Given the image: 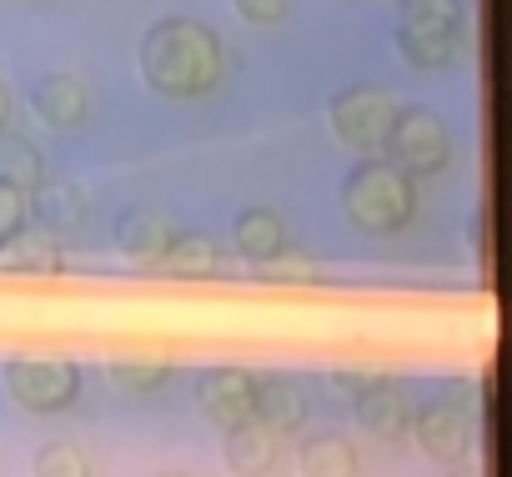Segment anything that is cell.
Returning <instances> with one entry per match:
<instances>
[{
  "mask_svg": "<svg viewBox=\"0 0 512 477\" xmlns=\"http://www.w3.org/2000/svg\"><path fill=\"white\" fill-rule=\"evenodd\" d=\"M111 242H116V252H121L126 262H136V267H161V257H166V247H171V226H166V216L151 211V206H126V211L116 216Z\"/></svg>",
  "mask_w": 512,
  "mask_h": 477,
  "instance_id": "11",
  "label": "cell"
},
{
  "mask_svg": "<svg viewBox=\"0 0 512 477\" xmlns=\"http://www.w3.org/2000/svg\"><path fill=\"white\" fill-rule=\"evenodd\" d=\"M31 211H36V221L51 242H66V236H76L86 226L91 196H86L81 181H41L36 196H31Z\"/></svg>",
  "mask_w": 512,
  "mask_h": 477,
  "instance_id": "12",
  "label": "cell"
},
{
  "mask_svg": "<svg viewBox=\"0 0 512 477\" xmlns=\"http://www.w3.org/2000/svg\"><path fill=\"white\" fill-rule=\"evenodd\" d=\"M407 437L422 447V457L447 462V467H462L467 452H472V402H467V392L452 387L447 397H437L427 407H412Z\"/></svg>",
  "mask_w": 512,
  "mask_h": 477,
  "instance_id": "6",
  "label": "cell"
},
{
  "mask_svg": "<svg viewBox=\"0 0 512 477\" xmlns=\"http://www.w3.org/2000/svg\"><path fill=\"white\" fill-rule=\"evenodd\" d=\"M31 111H36L46 126L71 131V126H81V121H86V111H91V91H86L76 76L51 71V76H41V81L31 86Z\"/></svg>",
  "mask_w": 512,
  "mask_h": 477,
  "instance_id": "13",
  "label": "cell"
},
{
  "mask_svg": "<svg viewBox=\"0 0 512 477\" xmlns=\"http://www.w3.org/2000/svg\"><path fill=\"white\" fill-rule=\"evenodd\" d=\"M231 247H236L241 262L267 267V262H277L282 247H287V226H282V216L267 211V206H246V211L231 221Z\"/></svg>",
  "mask_w": 512,
  "mask_h": 477,
  "instance_id": "14",
  "label": "cell"
},
{
  "mask_svg": "<svg viewBox=\"0 0 512 477\" xmlns=\"http://www.w3.org/2000/svg\"><path fill=\"white\" fill-rule=\"evenodd\" d=\"M196 407L221 432L246 427L251 422V372L246 367H206L196 377Z\"/></svg>",
  "mask_w": 512,
  "mask_h": 477,
  "instance_id": "9",
  "label": "cell"
},
{
  "mask_svg": "<svg viewBox=\"0 0 512 477\" xmlns=\"http://www.w3.org/2000/svg\"><path fill=\"white\" fill-rule=\"evenodd\" d=\"M136 66H141V81H146L156 96L196 101V96H206V91L221 86V76H226V51H221V41H216V31H211L206 21L161 16V21H151V31L141 36Z\"/></svg>",
  "mask_w": 512,
  "mask_h": 477,
  "instance_id": "1",
  "label": "cell"
},
{
  "mask_svg": "<svg viewBox=\"0 0 512 477\" xmlns=\"http://www.w3.org/2000/svg\"><path fill=\"white\" fill-rule=\"evenodd\" d=\"M307 422V392L292 372H251V427L272 437L302 432Z\"/></svg>",
  "mask_w": 512,
  "mask_h": 477,
  "instance_id": "8",
  "label": "cell"
},
{
  "mask_svg": "<svg viewBox=\"0 0 512 477\" xmlns=\"http://www.w3.org/2000/svg\"><path fill=\"white\" fill-rule=\"evenodd\" d=\"M236 16L251 26H277L287 16V0H236Z\"/></svg>",
  "mask_w": 512,
  "mask_h": 477,
  "instance_id": "24",
  "label": "cell"
},
{
  "mask_svg": "<svg viewBox=\"0 0 512 477\" xmlns=\"http://www.w3.org/2000/svg\"><path fill=\"white\" fill-rule=\"evenodd\" d=\"M156 477H186V472H156Z\"/></svg>",
  "mask_w": 512,
  "mask_h": 477,
  "instance_id": "27",
  "label": "cell"
},
{
  "mask_svg": "<svg viewBox=\"0 0 512 477\" xmlns=\"http://www.w3.org/2000/svg\"><path fill=\"white\" fill-rule=\"evenodd\" d=\"M342 216L362 236H397L417 216V181H407L387 161H357L342 181Z\"/></svg>",
  "mask_w": 512,
  "mask_h": 477,
  "instance_id": "2",
  "label": "cell"
},
{
  "mask_svg": "<svg viewBox=\"0 0 512 477\" xmlns=\"http://www.w3.org/2000/svg\"><path fill=\"white\" fill-rule=\"evenodd\" d=\"M392 116H397V101L382 86H342L327 101V126L352 151H377L387 126H392Z\"/></svg>",
  "mask_w": 512,
  "mask_h": 477,
  "instance_id": "7",
  "label": "cell"
},
{
  "mask_svg": "<svg viewBox=\"0 0 512 477\" xmlns=\"http://www.w3.org/2000/svg\"><path fill=\"white\" fill-rule=\"evenodd\" d=\"M297 467H302V477H357V452H352L347 437H337V432H317V437L302 442Z\"/></svg>",
  "mask_w": 512,
  "mask_h": 477,
  "instance_id": "18",
  "label": "cell"
},
{
  "mask_svg": "<svg viewBox=\"0 0 512 477\" xmlns=\"http://www.w3.org/2000/svg\"><path fill=\"white\" fill-rule=\"evenodd\" d=\"M166 377H171L166 362H111L106 367V382L121 392H156V387H166Z\"/></svg>",
  "mask_w": 512,
  "mask_h": 477,
  "instance_id": "21",
  "label": "cell"
},
{
  "mask_svg": "<svg viewBox=\"0 0 512 477\" xmlns=\"http://www.w3.org/2000/svg\"><path fill=\"white\" fill-rule=\"evenodd\" d=\"M221 457H226V472H231V477H267V472L277 467V437L246 422V427L226 432Z\"/></svg>",
  "mask_w": 512,
  "mask_h": 477,
  "instance_id": "16",
  "label": "cell"
},
{
  "mask_svg": "<svg viewBox=\"0 0 512 477\" xmlns=\"http://www.w3.org/2000/svg\"><path fill=\"white\" fill-rule=\"evenodd\" d=\"M452 477H477V472H452Z\"/></svg>",
  "mask_w": 512,
  "mask_h": 477,
  "instance_id": "28",
  "label": "cell"
},
{
  "mask_svg": "<svg viewBox=\"0 0 512 477\" xmlns=\"http://www.w3.org/2000/svg\"><path fill=\"white\" fill-rule=\"evenodd\" d=\"M397 6H402V11H407V6H412V0H397Z\"/></svg>",
  "mask_w": 512,
  "mask_h": 477,
  "instance_id": "29",
  "label": "cell"
},
{
  "mask_svg": "<svg viewBox=\"0 0 512 477\" xmlns=\"http://www.w3.org/2000/svg\"><path fill=\"white\" fill-rule=\"evenodd\" d=\"M46 181V161H41V146L21 131H0V186L11 191H36Z\"/></svg>",
  "mask_w": 512,
  "mask_h": 477,
  "instance_id": "17",
  "label": "cell"
},
{
  "mask_svg": "<svg viewBox=\"0 0 512 477\" xmlns=\"http://www.w3.org/2000/svg\"><path fill=\"white\" fill-rule=\"evenodd\" d=\"M372 382H377V372H357V367H337V372H332V387H337V392H347V397L367 392Z\"/></svg>",
  "mask_w": 512,
  "mask_h": 477,
  "instance_id": "25",
  "label": "cell"
},
{
  "mask_svg": "<svg viewBox=\"0 0 512 477\" xmlns=\"http://www.w3.org/2000/svg\"><path fill=\"white\" fill-rule=\"evenodd\" d=\"M6 126H11V86L0 81V131H6Z\"/></svg>",
  "mask_w": 512,
  "mask_h": 477,
  "instance_id": "26",
  "label": "cell"
},
{
  "mask_svg": "<svg viewBox=\"0 0 512 477\" xmlns=\"http://www.w3.org/2000/svg\"><path fill=\"white\" fill-rule=\"evenodd\" d=\"M467 247H472L477 267L492 272V206H487V201H477L472 216H467Z\"/></svg>",
  "mask_w": 512,
  "mask_h": 477,
  "instance_id": "22",
  "label": "cell"
},
{
  "mask_svg": "<svg viewBox=\"0 0 512 477\" xmlns=\"http://www.w3.org/2000/svg\"><path fill=\"white\" fill-rule=\"evenodd\" d=\"M462 0H412L397 21V56L412 71H447L462 46Z\"/></svg>",
  "mask_w": 512,
  "mask_h": 477,
  "instance_id": "3",
  "label": "cell"
},
{
  "mask_svg": "<svg viewBox=\"0 0 512 477\" xmlns=\"http://www.w3.org/2000/svg\"><path fill=\"white\" fill-rule=\"evenodd\" d=\"M161 267H166L171 277H211V272H216L211 236H201V231H171V247H166Z\"/></svg>",
  "mask_w": 512,
  "mask_h": 477,
  "instance_id": "19",
  "label": "cell"
},
{
  "mask_svg": "<svg viewBox=\"0 0 512 477\" xmlns=\"http://www.w3.org/2000/svg\"><path fill=\"white\" fill-rule=\"evenodd\" d=\"M377 151H382L377 161H387L392 171H402L407 181H417V176H437L452 161V136H447V126H442L437 111H427V106H397V116H392V126H387V136H382Z\"/></svg>",
  "mask_w": 512,
  "mask_h": 477,
  "instance_id": "4",
  "label": "cell"
},
{
  "mask_svg": "<svg viewBox=\"0 0 512 477\" xmlns=\"http://www.w3.org/2000/svg\"><path fill=\"white\" fill-rule=\"evenodd\" d=\"M61 267V242H51L46 231H16L0 242V277H56Z\"/></svg>",
  "mask_w": 512,
  "mask_h": 477,
  "instance_id": "15",
  "label": "cell"
},
{
  "mask_svg": "<svg viewBox=\"0 0 512 477\" xmlns=\"http://www.w3.org/2000/svg\"><path fill=\"white\" fill-rule=\"evenodd\" d=\"M0 387L6 397L36 417H51V412H66L76 407L81 397V367L66 362V357H11L0 367Z\"/></svg>",
  "mask_w": 512,
  "mask_h": 477,
  "instance_id": "5",
  "label": "cell"
},
{
  "mask_svg": "<svg viewBox=\"0 0 512 477\" xmlns=\"http://www.w3.org/2000/svg\"><path fill=\"white\" fill-rule=\"evenodd\" d=\"M352 417H357V427L372 432L377 442H402L407 427H412V397H407L402 382L377 377L367 392L352 397Z\"/></svg>",
  "mask_w": 512,
  "mask_h": 477,
  "instance_id": "10",
  "label": "cell"
},
{
  "mask_svg": "<svg viewBox=\"0 0 512 477\" xmlns=\"http://www.w3.org/2000/svg\"><path fill=\"white\" fill-rule=\"evenodd\" d=\"M31 477H91V457L76 442H46L31 462Z\"/></svg>",
  "mask_w": 512,
  "mask_h": 477,
  "instance_id": "20",
  "label": "cell"
},
{
  "mask_svg": "<svg viewBox=\"0 0 512 477\" xmlns=\"http://www.w3.org/2000/svg\"><path fill=\"white\" fill-rule=\"evenodd\" d=\"M16 231H26V196L11 191V186H0V242L16 236Z\"/></svg>",
  "mask_w": 512,
  "mask_h": 477,
  "instance_id": "23",
  "label": "cell"
}]
</instances>
